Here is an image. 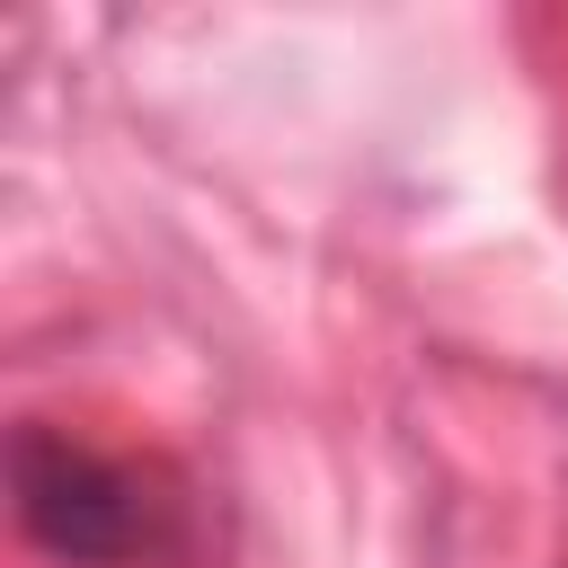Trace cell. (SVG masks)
<instances>
[{
	"label": "cell",
	"instance_id": "1",
	"mask_svg": "<svg viewBox=\"0 0 568 568\" xmlns=\"http://www.w3.org/2000/svg\"><path fill=\"white\" fill-rule=\"evenodd\" d=\"M9 497H18V532L62 568H160L186 550V506L151 470L71 444L62 426H18Z\"/></svg>",
	"mask_w": 568,
	"mask_h": 568
}]
</instances>
